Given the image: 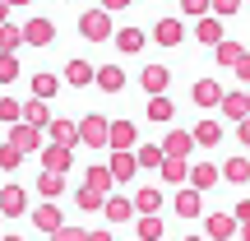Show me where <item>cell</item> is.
<instances>
[{"label": "cell", "instance_id": "4316f807", "mask_svg": "<svg viewBox=\"0 0 250 241\" xmlns=\"http://www.w3.org/2000/svg\"><path fill=\"white\" fill-rule=\"evenodd\" d=\"M223 176L241 186V181H250V162H246V158H232V162H227V167H223Z\"/></svg>", "mask_w": 250, "mask_h": 241}, {"label": "cell", "instance_id": "ee69618b", "mask_svg": "<svg viewBox=\"0 0 250 241\" xmlns=\"http://www.w3.org/2000/svg\"><path fill=\"white\" fill-rule=\"evenodd\" d=\"M232 70L241 74V79H250V51H241V56H236V65H232Z\"/></svg>", "mask_w": 250, "mask_h": 241}, {"label": "cell", "instance_id": "e575fe53", "mask_svg": "<svg viewBox=\"0 0 250 241\" xmlns=\"http://www.w3.org/2000/svg\"><path fill=\"white\" fill-rule=\"evenodd\" d=\"M74 199H79V209H83V214H93V209H102V195H98L93 186H83V190H79Z\"/></svg>", "mask_w": 250, "mask_h": 241}, {"label": "cell", "instance_id": "ab89813d", "mask_svg": "<svg viewBox=\"0 0 250 241\" xmlns=\"http://www.w3.org/2000/svg\"><path fill=\"white\" fill-rule=\"evenodd\" d=\"M208 9H213V14H236L241 0H208Z\"/></svg>", "mask_w": 250, "mask_h": 241}, {"label": "cell", "instance_id": "b9f144b4", "mask_svg": "<svg viewBox=\"0 0 250 241\" xmlns=\"http://www.w3.org/2000/svg\"><path fill=\"white\" fill-rule=\"evenodd\" d=\"M14 70H19V65H14V56L5 51V56H0V79H14Z\"/></svg>", "mask_w": 250, "mask_h": 241}, {"label": "cell", "instance_id": "11a10c76", "mask_svg": "<svg viewBox=\"0 0 250 241\" xmlns=\"http://www.w3.org/2000/svg\"><path fill=\"white\" fill-rule=\"evenodd\" d=\"M190 241H204V237H190Z\"/></svg>", "mask_w": 250, "mask_h": 241}, {"label": "cell", "instance_id": "816d5d0a", "mask_svg": "<svg viewBox=\"0 0 250 241\" xmlns=\"http://www.w3.org/2000/svg\"><path fill=\"white\" fill-rule=\"evenodd\" d=\"M5 5H28V0H5Z\"/></svg>", "mask_w": 250, "mask_h": 241}, {"label": "cell", "instance_id": "e0dca14e", "mask_svg": "<svg viewBox=\"0 0 250 241\" xmlns=\"http://www.w3.org/2000/svg\"><path fill=\"white\" fill-rule=\"evenodd\" d=\"M218 139H223V125H218V121H199V125H195V144H204V149H213Z\"/></svg>", "mask_w": 250, "mask_h": 241}, {"label": "cell", "instance_id": "277c9868", "mask_svg": "<svg viewBox=\"0 0 250 241\" xmlns=\"http://www.w3.org/2000/svg\"><path fill=\"white\" fill-rule=\"evenodd\" d=\"M190 149H195V134H186V130H171L167 144H162V153H167V158H186Z\"/></svg>", "mask_w": 250, "mask_h": 241}, {"label": "cell", "instance_id": "f35d334b", "mask_svg": "<svg viewBox=\"0 0 250 241\" xmlns=\"http://www.w3.org/2000/svg\"><path fill=\"white\" fill-rule=\"evenodd\" d=\"M23 121H33V125H42V121H46V107H42V98L23 107Z\"/></svg>", "mask_w": 250, "mask_h": 241}, {"label": "cell", "instance_id": "83f0119b", "mask_svg": "<svg viewBox=\"0 0 250 241\" xmlns=\"http://www.w3.org/2000/svg\"><path fill=\"white\" fill-rule=\"evenodd\" d=\"M111 181H116V176H111V167H88V186L98 190V195H102V190L111 186Z\"/></svg>", "mask_w": 250, "mask_h": 241}, {"label": "cell", "instance_id": "ba28073f", "mask_svg": "<svg viewBox=\"0 0 250 241\" xmlns=\"http://www.w3.org/2000/svg\"><path fill=\"white\" fill-rule=\"evenodd\" d=\"M134 172H139V162H134V153L116 149V158H111V176H116V181H130Z\"/></svg>", "mask_w": 250, "mask_h": 241}, {"label": "cell", "instance_id": "d6986e66", "mask_svg": "<svg viewBox=\"0 0 250 241\" xmlns=\"http://www.w3.org/2000/svg\"><path fill=\"white\" fill-rule=\"evenodd\" d=\"M176 116V107H171V98H162V93H153L148 102V121H171Z\"/></svg>", "mask_w": 250, "mask_h": 241}, {"label": "cell", "instance_id": "5bb4252c", "mask_svg": "<svg viewBox=\"0 0 250 241\" xmlns=\"http://www.w3.org/2000/svg\"><path fill=\"white\" fill-rule=\"evenodd\" d=\"M93 79H98L107 93H121V84H125V70H121V65H107V70H93Z\"/></svg>", "mask_w": 250, "mask_h": 241}, {"label": "cell", "instance_id": "484cf974", "mask_svg": "<svg viewBox=\"0 0 250 241\" xmlns=\"http://www.w3.org/2000/svg\"><path fill=\"white\" fill-rule=\"evenodd\" d=\"M37 190H42V195H61V190H65V172H46V176L42 181H37Z\"/></svg>", "mask_w": 250, "mask_h": 241}, {"label": "cell", "instance_id": "4dcf8cb0", "mask_svg": "<svg viewBox=\"0 0 250 241\" xmlns=\"http://www.w3.org/2000/svg\"><path fill=\"white\" fill-rule=\"evenodd\" d=\"M14 46H23V33L9 23H0V51H14Z\"/></svg>", "mask_w": 250, "mask_h": 241}, {"label": "cell", "instance_id": "cb8c5ba5", "mask_svg": "<svg viewBox=\"0 0 250 241\" xmlns=\"http://www.w3.org/2000/svg\"><path fill=\"white\" fill-rule=\"evenodd\" d=\"M190 181H195V190H208L218 181V167H208V162H199V167H190Z\"/></svg>", "mask_w": 250, "mask_h": 241}, {"label": "cell", "instance_id": "7bdbcfd3", "mask_svg": "<svg viewBox=\"0 0 250 241\" xmlns=\"http://www.w3.org/2000/svg\"><path fill=\"white\" fill-rule=\"evenodd\" d=\"M181 9L186 14H208V0H181Z\"/></svg>", "mask_w": 250, "mask_h": 241}, {"label": "cell", "instance_id": "74e56055", "mask_svg": "<svg viewBox=\"0 0 250 241\" xmlns=\"http://www.w3.org/2000/svg\"><path fill=\"white\" fill-rule=\"evenodd\" d=\"M0 121H23V107H19L14 98H5L0 102Z\"/></svg>", "mask_w": 250, "mask_h": 241}, {"label": "cell", "instance_id": "d6a6232c", "mask_svg": "<svg viewBox=\"0 0 250 241\" xmlns=\"http://www.w3.org/2000/svg\"><path fill=\"white\" fill-rule=\"evenodd\" d=\"M241 51H246L241 42H218V51H213V56H218L223 65H236V56H241Z\"/></svg>", "mask_w": 250, "mask_h": 241}, {"label": "cell", "instance_id": "7402d4cb", "mask_svg": "<svg viewBox=\"0 0 250 241\" xmlns=\"http://www.w3.org/2000/svg\"><path fill=\"white\" fill-rule=\"evenodd\" d=\"M102 209H107V218H111V223H125V218L134 214V204H130V199H102Z\"/></svg>", "mask_w": 250, "mask_h": 241}, {"label": "cell", "instance_id": "52a82bcc", "mask_svg": "<svg viewBox=\"0 0 250 241\" xmlns=\"http://www.w3.org/2000/svg\"><path fill=\"white\" fill-rule=\"evenodd\" d=\"M232 232H236V218L232 214H208V237H213V241H227Z\"/></svg>", "mask_w": 250, "mask_h": 241}, {"label": "cell", "instance_id": "60d3db41", "mask_svg": "<svg viewBox=\"0 0 250 241\" xmlns=\"http://www.w3.org/2000/svg\"><path fill=\"white\" fill-rule=\"evenodd\" d=\"M88 232H79V227H56V241H83Z\"/></svg>", "mask_w": 250, "mask_h": 241}, {"label": "cell", "instance_id": "f5cc1de1", "mask_svg": "<svg viewBox=\"0 0 250 241\" xmlns=\"http://www.w3.org/2000/svg\"><path fill=\"white\" fill-rule=\"evenodd\" d=\"M5 241H23V237H5Z\"/></svg>", "mask_w": 250, "mask_h": 241}, {"label": "cell", "instance_id": "9c48e42d", "mask_svg": "<svg viewBox=\"0 0 250 241\" xmlns=\"http://www.w3.org/2000/svg\"><path fill=\"white\" fill-rule=\"evenodd\" d=\"M107 144L130 149V144H134V125H130V121H111V125H107Z\"/></svg>", "mask_w": 250, "mask_h": 241}, {"label": "cell", "instance_id": "db71d44e", "mask_svg": "<svg viewBox=\"0 0 250 241\" xmlns=\"http://www.w3.org/2000/svg\"><path fill=\"white\" fill-rule=\"evenodd\" d=\"M246 107H250V93H246Z\"/></svg>", "mask_w": 250, "mask_h": 241}, {"label": "cell", "instance_id": "c3c4849f", "mask_svg": "<svg viewBox=\"0 0 250 241\" xmlns=\"http://www.w3.org/2000/svg\"><path fill=\"white\" fill-rule=\"evenodd\" d=\"M83 241H111L107 232H88V237H83Z\"/></svg>", "mask_w": 250, "mask_h": 241}, {"label": "cell", "instance_id": "1f68e13d", "mask_svg": "<svg viewBox=\"0 0 250 241\" xmlns=\"http://www.w3.org/2000/svg\"><path fill=\"white\" fill-rule=\"evenodd\" d=\"M56 88H61L56 74H37V79H33V93H37V98H56Z\"/></svg>", "mask_w": 250, "mask_h": 241}, {"label": "cell", "instance_id": "3957f363", "mask_svg": "<svg viewBox=\"0 0 250 241\" xmlns=\"http://www.w3.org/2000/svg\"><path fill=\"white\" fill-rule=\"evenodd\" d=\"M23 209H28V195H23V186H5V190H0V214H5V218L23 214Z\"/></svg>", "mask_w": 250, "mask_h": 241}, {"label": "cell", "instance_id": "ffe728a7", "mask_svg": "<svg viewBox=\"0 0 250 241\" xmlns=\"http://www.w3.org/2000/svg\"><path fill=\"white\" fill-rule=\"evenodd\" d=\"M162 176H167V181H186L190 176L186 158H167V153H162Z\"/></svg>", "mask_w": 250, "mask_h": 241}, {"label": "cell", "instance_id": "f907efd6", "mask_svg": "<svg viewBox=\"0 0 250 241\" xmlns=\"http://www.w3.org/2000/svg\"><path fill=\"white\" fill-rule=\"evenodd\" d=\"M5 9H9V5H5V0H0V23H5Z\"/></svg>", "mask_w": 250, "mask_h": 241}, {"label": "cell", "instance_id": "7c38bea8", "mask_svg": "<svg viewBox=\"0 0 250 241\" xmlns=\"http://www.w3.org/2000/svg\"><path fill=\"white\" fill-rule=\"evenodd\" d=\"M195 102L199 107H218V102H223V88H218L213 79H199L195 84Z\"/></svg>", "mask_w": 250, "mask_h": 241}, {"label": "cell", "instance_id": "6da1fadb", "mask_svg": "<svg viewBox=\"0 0 250 241\" xmlns=\"http://www.w3.org/2000/svg\"><path fill=\"white\" fill-rule=\"evenodd\" d=\"M79 33L88 37V42H102V37H111V14H107V9H88V14L79 19Z\"/></svg>", "mask_w": 250, "mask_h": 241}, {"label": "cell", "instance_id": "2e32d148", "mask_svg": "<svg viewBox=\"0 0 250 241\" xmlns=\"http://www.w3.org/2000/svg\"><path fill=\"white\" fill-rule=\"evenodd\" d=\"M218 107H223V111H227L232 121L250 116V107H246V93H223V102H218Z\"/></svg>", "mask_w": 250, "mask_h": 241}, {"label": "cell", "instance_id": "d4e9b609", "mask_svg": "<svg viewBox=\"0 0 250 241\" xmlns=\"http://www.w3.org/2000/svg\"><path fill=\"white\" fill-rule=\"evenodd\" d=\"M134 209H139V214H158L162 195H158V190H139V195H134Z\"/></svg>", "mask_w": 250, "mask_h": 241}, {"label": "cell", "instance_id": "9a60e30c", "mask_svg": "<svg viewBox=\"0 0 250 241\" xmlns=\"http://www.w3.org/2000/svg\"><path fill=\"white\" fill-rule=\"evenodd\" d=\"M46 125H51V139L56 144H65V149L79 144V125H70V121H46Z\"/></svg>", "mask_w": 250, "mask_h": 241}, {"label": "cell", "instance_id": "f1b7e54d", "mask_svg": "<svg viewBox=\"0 0 250 241\" xmlns=\"http://www.w3.org/2000/svg\"><path fill=\"white\" fill-rule=\"evenodd\" d=\"M37 227H46V232H56V227H61V209H51V204H46V209H37Z\"/></svg>", "mask_w": 250, "mask_h": 241}, {"label": "cell", "instance_id": "8d00e7d4", "mask_svg": "<svg viewBox=\"0 0 250 241\" xmlns=\"http://www.w3.org/2000/svg\"><path fill=\"white\" fill-rule=\"evenodd\" d=\"M134 162H139V167H162V149L144 144V149H139V158H134Z\"/></svg>", "mask_w": 250, "mask_h": 241}, {"label": "cell", "instance_id": "44dd1931", "mask_svg": "<svg viewBox=\"0 0 250 241\" xmlns=\"http://www.w3.org/2000/svg\"><path fill=\"white\" fill-rule=\"evenodd\" d=\"M176 214L181 218H195L199 214V190H181V195H176Z\"/></svg>", "mask_w": 250, "mask_h": 241}, {"label": "cell", "instance_id": "8fae6325", "mask_svg": "<svg viewBox=\"0 0 250 241\" xmlns=\"http://www.w3.org/2000/svg\"><path fill=\"white\" fill-rule=\"evenodd\" d=\"M9 144H14V149H37V144H42V134H37V125H14V134H9Z\"/></svg>", "mask_w": 250, "mask_h": 241}, {"label": "cell", "instance_id": "7dc6e473", "mask_svg": "<svg viewBox=\"0 0 250 241\" xmlns=\"http://www.w3.org/2000/svg\"><path fill=\"white\" fill-rule=\"evenodd\" d=\"M121 5H130V0H102V9H121Z\"/></svg>", "mask_w": 250, "mask_h": 241}, {"label": "cell", "instance_id": "30bf717a", "mask_svg": "<svg viewBox=\"0 0 250 241\" xmlns=\"http://www.w3.org/2000/svg\"><path fill=\"white\" fill-rule=\"evenodd\" d=\"M153 37H158V42H162V46H176V42H181V37H186V28H181V23H176V19H162V23H158V28H153Z\"/></svg>", "mask_w": 250, "mask_h": 241}, {"label": "cell", "instance_id": "8992f818", "mask_svg": "<svg viewBox=\"0 0 250 241\" xmlns=\"http://www.w3.org/2000/svg\"><path fill=\"white\" fill-rule=\"evenodd\" d=\"M195 37H199V42H204V46H218V42H223V23H218V19H199V23H195Z\"/></svg>", "mask_w": 250, "mask_h": 241}, {"label": "cell", "instance_id": "681fc988", "mask_svg": "<svg viewBox=\"0 0 250 241\" xmlns=\"http://www.w3.org/2000/svg\"><path fill=\"white\" fill-rule=\"evenodd\" d=\"M241 237H246V241H250V218H246V223H241Z\"/></svg>", "mask_w": 250, "mask_h": 241}, {"label": "cell", "instance_id": "bcb514c9", "mask_svg": "<svg viewBox=\"0 0 250 241\" xmlns=\"http://www.w3.org/2000/svg\"><path fill=\"white\" fill-rule=\"evenodd\" d=\"M232 218H236V223H246V218H250V199H241V204H236V214H232Z\"/></svg>", "mask_w": 250, "mask_h": 241}, {"label": "cell", "instance_id": "5b68a950", "mask_svg": "<svg viewBox=\"0 0 250 241\" xmlns=\"http://www.w3.org/2000/svg\"><path fill=\"white\" fill-rule=\"evenodd\" d=\"M70 162H74V158H70L65 144H51V149L42 153V167H46V172H70Z\"/></svg>", "mask_w": 250, "mask_h": 241}, {"label": "cell", "instance_id": "ac0fdd59", "mask_svg": "<svg viewBox=\"0 0 250 241\" xmlns=\"http://www.w3.org/2000/svg\"><path fill=\"white\" fill-rule=\"evenodd\" d=\"M23 42H33V46L51 42V23H46V19H33V23L23 28Z\"/></svg>", "mask_w": 250, "mask_h": 241}, {"label": "cell", "instance_id": "7a4b0ae2", "mask_svg": "<svg viewBox=\"0 0 250 241\" xmlns=\"http://www.w3.org/2000/svg\"><path fill=\"white\" fill-rule=\"evenodd\" d=\"M107 125H111L107 116H88V121L79 125V139L93 144V149H102V144H107Z\"/></svg>", "mask_w": 250, "mask_h": 241}, {"label": "cell", "instance_id": "f6af8a7d", "mask_svg": "<svg viewBox=\"0 0 250 241\" xmlns=\"http://www.w3.org/2000/svg\"><path fill=\"white\" fill-rule=\"evenodd\" d=\"M236 139H241V144H250V116H241V121H236Z\"/></svg>", "mask_w": 250, "mask_h": 241}, {"label": "cell", "instance_id": "603a6c76", "mask_svg": "<svg viewBox=\"0 0 250 241\" xmlns=\"http://www.w3.org/2000/svg\"><path fill=\"white\" fill-rule=\"evenodd\" d=\"M116 46H121L125 56L139 51V46H144V33H139V28H121V33H116Z\"/></svg>", "mask_w": 250, "mask_h": 241}, {"label": "cell", "instance_id": "836d02e7", "mask_svg": "<svg viewBox=\"0 0 250 241\" xmlns=\"http://www.w3.org/2000/svg\"><path fill=\"white\" fill-rule=\"evenodd\" d=\"M65 79H70V84H93V65H83V61H74L70 70H65Z\"/></svg>", "mask_w": 250, "mask_h": 241}, {"label": "cell", "instance_id": "f546056e", "mask_svg": "<svg viewBox=\"0 0 250 241\" xmlns=\"http://www.w3.org/2000/svg\"><path fill=\"white\" fill-rule=\"evenodd\" d=\"M19 162H23V149H14V144H0V167H5V172H14Z\"/></svg>", "mask_w": 250, "mask_h": 241}, {"label": "cell", "instance_id": "d590c367", "mask_svg": "<svg viewBox=\"0 0 250 241\" xmlns=\"http://www.w3.org/2000/svg\"><path fill=\"white\" fill-rule=\"evenodd\" d=\"M162 237V223L153 214H144V223H139V241H158Z\"/></svg>", "mask_w": 250, "mask_h": 241}, {"label": "cell", "instance_id": "4fadbf2b", "mask_svg": "<svg viewBox=\"0 0 250 241\" xmlns=\"http://www.w3.org/2000/svg\"><path fill=\"white\" fill-rule=\"evenodd\" d=\"M139 84H144V88H148V93H162V88H167V84H171V74L162 70V65H148V70L139 74Z\"/></svg>", "mask_w": 250, "mask_h": 241}]
</instances>
